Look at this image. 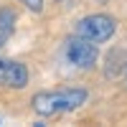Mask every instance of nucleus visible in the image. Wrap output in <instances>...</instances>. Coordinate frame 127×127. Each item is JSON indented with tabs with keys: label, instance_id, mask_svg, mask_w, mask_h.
<instances>
[{
	"label": "nucleus",
	"instance_id": "1",
	"mask_svg": "<svg viewBox=\"0 0 127 127\" xmlns=\"http://www.w3.org/2000/svg\"><path fill=\"white\" fill-rule=\"evenodd\" d=\"M87 102V89H61V92H41L36 94L31 104L41 117H54L61 112L79 109Z\"/></svg>",
	"mask_w": 127,
	"mask_h": 127
},
{
	"label": "nucleus",
	"instance_id": "4",
	"mask_svg": "<svg viewBox=\"0 0 127 127\" xmlns=\"http://www.w3.org/2000/svg\"><path fill=\"white\" fill-rule=\"evenodd\" d=\"M28 84V69L20 61L0 59V87L8 89H23Z\"/></svg>",
	"mask_w": 127,
	"mask_h": 127
},
{
	"label": "nucleus",
	"instance_id": "3",
	"mask_svg": "<svg viewBox=\"0 0 127 127\" xmlns=\"http://www.w3.org/2000/svg\"><path fill=\"white\" fill-rule=\"evenodd\" d=\"M97 56H99V51L89 38L71 36L64 43V59H66V64H71L76 69H92L97 64Z\"/></svg>",
	"mask_w": 127,
	"mask_h": 127
},
{
	"label": "nucleus",
	"instance_id": "2",
	"mask_svg": "<svg viewBox=\"0 0 127 127\" xmlns=\"http://www.w3.org/2000/svg\"><path fill=\"white\" fill-rule=\"evenodd\" d=\"M117 31V23H114L112 15H104V13H94V15H87L76 23V36L81 38H89L92 43H104L109 41Z\"/></svg>",
	"mask_w": 127,
	"mask_h": 127
},
{
	"label": "nucleus",
	"instance_id": "5",
	"mask_svg": "<svg viewBox=\"0 0 127 127\" xmlns=\"http://www.w3.org/2000/svg\"><path fill=\"white\" fill-rule=\"evenodd\" d=\"M20 3H26V8L33 10V13H41V10H43V0H20Z\"/></svg>",
	"mask_w": 127,
	"mask_h": 127
}]
</instances>
